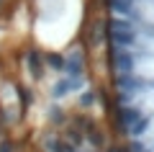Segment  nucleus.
<instances>
[{
	"label": "nucleus",
	"instance_id": "nucleus-1",
	"mask_svg": "<svg viewBox=\"0 0 154 152\" xmlns=\"http://www.w3.org/2000/svg\"><path fill=\"white\" fill-rule=\"evenodd\" d=\"M103 54L105 103L128 152H154V0H85Z\"/></svg>",
	"mask_w": 154,
	"mask_h": 152
},
{
	"label": "nucleus",
	"instance_id": "nucleus-2",
	"mask_svg": "<svg viewBox=\"0 0 154 152\" xmlns=\"http://www.w3.org/2000/svg\"><path fill=\"white\" fill-rule=\"evenodd\" d=\"M41 0H0V23H11L21 16H36Z\"/></svg>",
	"mask_w": 154,
	"mask_h": 152
}]
</instances>
